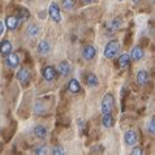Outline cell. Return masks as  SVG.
I'll return each mask as SVG.
<instances>
[{"mask_svg": "<svg viewBox=\"0 0 155 155\" xmlns=\"http://www.w3.org/2000/svg\"><path fill=\"white\" fill-rule=\"evenodd\" d=\"M119 48H120V43H119V41H116V39L110 41L108 43H107L106 48H104V56H106L107 59L114 58L115 55L117 54Z\"/></svg>", "mask_w": 155, "mask_h": 155, "instance_id": "1", "label": "cell"}, {"mask_svg": "<svg viewBox=\"0 0 155 155\" xmlns=\"http://www.w3.org/2000/svg\"><path fill=\"white\" fill-rule=\"evenodd\" d=\"M115 106V99L112 94H107L102 101V112L103 114H111Z\"/></svg>", "mask_w": 155, "mask_h": 155, "instance_id": "2", "label": "cell"}, {"mask_svg": "<svg viewBox=\"0 0 155 155\" xmlns=\"http://www.w3.org/2000/svg\"><path fill=\"white\" fill-rule=\"evenodd\" d=\"M50 17L52 18V21H55L56 24H59L61 21V16H60V8L56 3H51L50 4V9H48Z\"/></svg>", "mask_w": 155, "mask_h": 155, "instance_id": "3", "label": "cell"}, {"mask_svg": "<svg viewBox=\"0 0 155 155\" xmlns=\"http://www.w3.org/2000/svg\"><path fill=\"white\" fill-rule=\"evenodd\" d=\"M42 74L46 81H52L55 77H56V69H55L52 65H47L45 69L42 71Z\"/></svg>", "mask_w": 155, "mask_h": 155, "instance_id": "4", "label": "cell"}, {"mask_svg": "<svg viewBox=\"0 0 155 155\" xmlns=\"http://www.w3.org/2000/svg\"><path fill=\"white\" fill-rule=\"evenodd\" d=\"M17 80H18L24 86H25V85H28V84H29V81H30V74H29L28 69H25V68L20 69L18 73H17Z\"/></svg>", "mask_w": 155, "mask_h": 155, "instance_id": "5", "label": "cell"}, {"mask_svg": "<svg viewBox=\"0 0 155 155\" xmlns=\"http://www.w3.org/2000/svg\"><path fill=\"white\" fill-rule=\"evenodd\" d=\"M12 51V45L11 42L8 39H4L0 42V54L3 55V56H7V55H9Z\"/></svg>", "mask_w": 155, "mask_h": 155, "instance_id": "6", "label": "cell"}, {"mask_svg": "<svg viewBox=\"0 0 155 155\" xmlns=\"http://www.w3.org/2000/svg\"><path fill=\"white\" fill-rule=\"evenodd\" d=\"M149 80H150V76H149V73L146 72V71H138V73H137V82H138L140 85H146L149 82Z\"/></svg>", "mask_w": 155, "mask_h": 155, "instance_id": "7", "label": "cell"}, {"mask_svg": "<svg viewBox=\"0 0 155 155\" xmlns=\"http://www.w3.org/2000/svg\"><path fill=\"white\" fill-rule=\"evenodd\" d=\"M130 59H133L134 61H138V60H141L142 58H143V50H142V47H134V48L132 50V52H130Z\"/></svg>", "mask_w": 155, "mask_h": 155, "instance_id": "8", "label": "cell"}, {"mask_svg": "<svg viewBox=\"0 0 155 155\" xmlns=\"http://www.w3.org/2000/svg\"><path fill=\"white\" fill-rule=\"evenodd\" d=\"M7 64L9 65L11 68H16V67H18V64H20V59L18 56H17L16 54H9V55H7Z\"/></svg>", "mask_w": 155, "mask_h": 155, "instance_id": "9", "label": "cell"}, {"mask_svg": "<svg viewBox=\"0 0 155 155\" xmlns=\"http://www.w3.org/2000/svg\"><path fill=\"white\" fill-rule=\"evenodd\" d=\"M95 54H97V51H95V48H94L93 46H86L85 48H84V51H82V55H84V58H85L86 60L94 59Z\"/></svg>", "mask_w": 155, "mask_h": 155, "instance_id": "10", "label": "cell"}, {"mask_svg": "<svg viewBox=\"0 0 155 155\" xmlns=\"http://www.w3.org/2000/svg\"><path fill=\"white\" fill-rule=\"evenodd\" d=\"M5 25L9 30H15L18 26V18H17L16 16H8L5 20Z\"/></svg>", "mask_w": 155, "mask_h": 155, "instance_id": "11", "label": "cell"}, {"mask_svg": "<svg viewBox=\"0 0 155 155\" xmlns=\"http://www.w3.org/2000/svg\"><path fill=\"white\" fill-rule=\"evenodd\" d=\"M136 142H137V134H136V132L128 130L125 133V143L129 145V146H133V145H136Z\"/></svg>", "mask_w": 155, "mask_h": 155, "instance_id": "12", "label": "cell"}, {"mask_svg": "<svg viewBox=\"0 0 155 155\" xmlns=\"http://www.w3.org/2000/svg\"><path fill=\"white\" fill-rule=\"evenodd\" d=\"M129 61H130V56H129L128 54H123L120 55V58L117 59V63H119V67L124 69V68H127L129 65Z\"/></svg>", "mask_w": 155, "mask_h": 155, "instance_id": "13", "label": "cell"}, {"mask_svg": "<svg viewBox=\"0 0 155 155\" xmlns=\"http://www.w3.org/2000/svg\"><path fill=\"white\" fill-rule=\"evenodd\" d=\"M68 90H69L71 93H73V94L78 93L80 90H81L80 82H78V81H77L76 78H72V80L69 81V84H68Z\"/></svg>", "mask_w": 155, "mask_h": 155, "instance_id": "14", "label": "cell"}, {"mask_svg": "<svg viewBox=\"0 0 155 155\" xmlns=\"http://www.w3.org/2000/svg\"><path fill=\"white\" fill-rule=\"evenodd\" d=\"M51 47H50V43L47 41H42L39 45H38V52H39L41 55H47L50 52Z\"/></svg>", "mask_w": 155, "mask_h": 155, "instance_id": "15", "label": "cell"}, {"mask_svg": "<svg viewBox=\"0 0 155 155\" xmlns=\"http://www.w3.org/2000/svg\"><path fill=\"white\" fill-rule=\"evenodd\" d=\"M102 124H103L104 128H111L114 125V117L111 116V114H103Z\"/></svg>", "mask_w": 155, "mask_h": 155, "instance_id": "16", "label": "cell"}, {"mask_svg": "<svg viewBox=\"0 0 155 155\" xmlns=\"http://www.w3.org/2000/svg\"><path fill=\"white\" fill-rule=\"evenodd\" d=\"M69 72H71V67H69V64H68L67 61H61L59 64V73L61 76H68L69 74Z\"/></svg>", "mask_w": 155, "mask_h": 155, "instance_id": "17", "label": "cell"}, {"mask_svg": "<svg viewBox=\"0 0 155 155\" xmlns=\"http://www.w3.org/2000/svg\"><path fill=\"white\" fill-rule=\"evenodd\" d=\"M34 134H35L38 138H45L47 136V129L43 125H37L34 128Z\"/></svg>", "mask_w": 155, "mask_h": 155, "instance_id": "18", "label": "cell"}, {"mask_svg": "<svg viewBox=\"0 0 155 155\" xmlns=\"http://www.w3.org/2000/svg\"><path fill=\"white\" fill-rule=\"evenodd\" d=\"M28 34L30 37H37L38 34H39V26H38L37 24H30L28 26Z\"/></svg>", "mask_w": 155, "mask_h": 155, "instance_id": "19", "label": "cell"}, {"mask_svg": "<svg viewBox=\"0 0 155 155\" xmlns=\"http://www.w3.org/2000/svg\"><path fill=\"white\" fill-rule=\"evenodd\" d=\"M86 84H87L89 86H91V87H95V86H98V78H97V76L93 74V73L87 74V77H86Z\"/></svg>", "mask_w": 155, "mask_h": 155, "instance_id": "20", "label": "cell"}, {"mask_svg": "<svg viewBox=\"0 0 155 155\" xmlns=\"http://www.w3.org/2000/svg\"><path fill=\"white\" fill-rule=\"evenodd\" d=\"M29 12H28V9H22L20 12V17H17V18H18V22L21 21V22H22V21H26L28 18H29Z\"/></svg>", "mask_w": 155, "mask_h": 155, "instance_id": "21", "label": "cell"}, {"mask_svg": "<svg viewBox=\"0 0 155 155\" xmlns=\"http://www.w3.org/2000/svg\"><path fill=\"white\" fill-rule=\"evenodd\" d=\"M76 4V0H63V5L65 9H72Z\"/></svg>", "mask_w": 155, "mask_h": 155, "instance_id": "22", "label": "cell"}, {"mask_svg": "<svg viewBox=\"0 0 155 155\" xmlns=\"http://www.w3.org/2000/svg\"><path fill=\"white\" fill-rule=\"evenodd\" d=\"M34 153L38 155H45V154H47V149H46V146H37V147L34 149Z\"/></svg>", "mask_w": 155, "mask_h": 155, "instance_id": "23", "label": "cell"}, {"mask_svg": "<svg viewBox=\"0 0 155 155\" xmlns=\"http://www.w3.org/2000/svg\"><path fill=\"white\" fill-rule=\"evenodd\" d=\"M108 28H110L111 30H116V29H119V28H120V20H114L112 22H111V24L108 25Z\"/></svg>", "mask_w": 155, "mask_h": 155, "instance_id": "24", "label": "cell"}, {"mask_svg": "<svg viewBox=\"0 0 155 155\" xmlns=\"http://www.w3.org/2000/svg\"><path fill=\"white\" fill-rule=\"evenodd\" d=\"M52 154H55V155H63L64 150H63L61 146H55L54 150H52Z\"/></svg>", "mask_w": 155, "mask_h": 155, "instance_id": "25", "label": "cell"}, {"mask_svg": "<svg viewBox=\"0 0 155 155\" xmlns=\"http://www.w3.org/2000/svg\"><path fill=\"white\" fill-rule=\"evenodd\" d=\"M154 124H155V120H154V117L151 119V120H150V125H149V130H150V133H153V134H154V133H155V125H154Z\"/></svg>", "mask_w": 155, "mask_h": 155, "instance_id": "26", "label": "cell"}, {"mask_svg": "<svg viewBox=\"0 0 155 155\" xmlns=\"http://www.w3.org/2000/svg\"><path fill=\"white\" fill-rule=\"evenodd\" d=\"M141 154H142V149L140 146H137V147H134L132 150V155H141Z\"/></svg>", "mask_w": 155, "mask_h": 155, "instance_id": "27", "label": "cell"}, {"mask_svg": "<svg viewBox=\"0 0 155 155\" xmlns=\"http://www.w3.org/2000/svg\"><path fill=\"white\" fill-rule=\"evenodd\" d=\"M3 33H4V24L0 21V35H2Z\"/></svg>", "mask_w": 155, "mask_h": 155, "instance_id": "28", "label": "cell"}, {"mask_svg": "<svg viewBox=\"0 0 155 155\" xmlns=\"http://www.w3.org/2000/svg\"><path fill=\"white\" fill-rule=\"evenodd\" d=\"M84 2H85V3H87V4H91V3L95 2V0H84Z\"/></svg>", "mask_w": 155, "mask_h": 155, "instance_id": "29", "label": "cell"}, {"mask_svg": "<svg viewBox=\"0 0 155 155\" xmlns=\"http://www.w3.org/2000/svg\"><path fill=\"white\" fill-rule=\"evenodd\" d=\"M133 2H134V3H138V2H137V0H133Z\"/></svg>", "mask_w": 155, "mask_h": 155, "instance_id": "30", "label": "cell"}, {"mask_svg": "<svg viewBox=\"0 0 155 155\" xmlns=\"http://www.w3.org/2000/svg\"><path fill=\"white\" fill-rule=\"evenodd\" d=\"M120 2H123V0H120Z\"/></svg>", "mask_w": 155, "mask_h": 155, "instance_id": "31", "label": "cell"}]
</instances>
